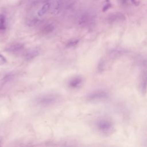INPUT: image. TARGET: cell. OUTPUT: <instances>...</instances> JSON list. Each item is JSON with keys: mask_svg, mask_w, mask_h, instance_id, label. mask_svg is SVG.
<instances>
[{"mask_svg": "<svg viewBox=\"0 0 147 147\" xmlns=\"http://www.w3.org/2000/svg\"><path fill=\"white\" fill-rule=\"evenodd\" d=\"M111 7V3L110 2V1L109 0H107L106 1H105V5L103 7V11H105L107 10H108L110 7Z\"/></svg>", "mask_w": 147, "mask_h": 147, "instance_id": "17", "label": "cell"}, {"mask_svg": "<svg viewBox=\"0 0 147 147\" xmlns=\"http://www.w3.org/2000/svg\"><path fill=\"white\" fill-rule=\"evenodd\" d=\"M91 21V18L88 14H83L78 19V23L80 25H86Z\"/></svg>", "mask_w": 147, "mask_h": 147, "instance_id": "10", "label": "cell"}, {"mask_svg": "<svg viewBox=\"0 0 147 147\" xmlns=\"http://www.w3.org/2000/svg\"><path fill=\"white\" fill-rule=\"evenodd\" d=\"M58 100V96L55 94H45L38 96L36 99L37 105L41 106H48L52 105Z\"/></svg>", "mask_w": 147, "mask_h": 147, "instance_id": "1", "label": "cell"}, {"mask_svg": "<svg viewBox=\"0 0 147 147\" xmlns=\"http://www.w3.org/2000/svg\"><path fill=\"white\" fill-rule=\"evenodd\" d=\"M123 20V16L120 14H114L109 17V21L110 22H114Z\"/></svg>", "mask_w": 147, "mask_h": 147, "instance_id": "12", "label": "cell"}, {"mask_svg": "<svg viewBox=\"0 0 147 147\" xmlns=\"http://www.w3.org/2000/svg\"><path fill=\"white\" fill-rule=\"evenodd\" d=\"M5 28V16L3 14H0V30H3Z\"/></svg>", "mask_w": 147, "mask_h": 147, "instance_id": "14", "label": "cell"}, {"mask_svg": "<svg viewBox=\"0 0 147 147\" xmlns=\"http://www.w3.org/2000/svg\"><path fill=\"white\" fill-rule=\"evenodd\" d=\"M54 29V26L52 24H48L43 29V33L48 34L51 33Z\"/></svg>", "mask_w": 147, "mask_h": 147, "instance_id": "13", "label": "cell"}, {"mask_svg": "<svg viewBox=\"0 0 147 147\" xmlns=\"http://www.w3.org/2000/svg\"><path fill=\"white\" fill-rule=\"evenodd\" d=\"M79 42V40L78 39H72L67 42L66 44V47L67 48H71L76 46Z\"/></svg>", "mask_w": 147, "mask_h": 147, "instance_id": "15", "label": "cell"}, {"mask_svg": "<svg viewBox=\"0 0 147 147\" xmlns=\"http://www.w3.org/2000/svg\"><path fill=\"white\" fill-rule=\"evenodd\" d=\"M24 48V45L22 43H15L6 48V51L11 53H17L21 52Z\"/></svg>", "mask_w": 147, "mask_h": 147, "instance_id": "6", "label": "cell"}, {"mask_svg": "<svg viewBox=\"0 0 147 147\" xmlns=\"http://www.w3.org/2000/svg\"><path fill=\"white\" fill-rule=\"evenodd\" d=\"M5 63H6V59L3 55L0 54V65L3 64Z\"/></svg>", "mask_w": 147, "mask_h": 147, "instance_id": "18", "label": "cell"}, {"mask_svg": "<svg viewBox=\"0 0 147 147\" xmlns=\"http://www.w3.org/2000/svg\"><path fill=\"white\" fill-rule=\"evenodd\" d=\"M40 53V49L38 47H35L26 51L24 54V59L26 61H30L37 57Z\"/></svg>", "mask_w": 147, "mask_h": 147, "instance_id": "4", "label": "cell"}, {"mask_svg": "<svg viewBox=\"0 0 147 147\" xmlns=\"http://www.w3.org/2000/svg\"><path fill=\"white\" fill-rule=\"evenodd\" d=\"M38 22H39L38 19H37L36 18H32L27 21V25L29 26H33L37 25L38 23Z\"/></svg>", "mask_w": 147, "mask_h": 147, "instance_id": "16", "label": "cell"}, {"mask_svg": "<svg viewBox=\"0 0 147 147\" xmlns=\"http://www.w3.org/2000/svg\"><path fill=\"white\" fill-rule=\"evenodd\" d=\"M50 8H51V4L47 2V3H44L42 6L41 9L38 11L37 16L38 17H42V16H44L48 11V10L50 9Z\"/></svg>", "mask_w": 147, "mask_h": 147, "instance_id": "9", "label": "cell"}, {"mask_svg": "<svg viewBox=\"0 0 147 147\" xmlns=\"http://www.w3.org/2000/svg\"><path fill=\"white\" fill-rule=\"evenodd\" d=\"M83 83V79L80 76H76L71 79L68 82V86L71 88H77Z\"/></svg>", "mask_w": 147, "mask_h": 147, "instance_id": "7", "label": "cell"}, {"mask_svg": "<svg viewBox=\"0 0 147 147\" xmlns=\"http://www.w3.org/2000/svg\"><path fill=\"white\" fill-rule=\"evenodd\" d=\"M125 53V51L122 49H119V48H115L113 49H111L109 52V55L111 57H118L122 54Z\"/></svg>", "mask_w": 147, "mask_h": 147, "instance_id": "11", "label": "cell"}, {"mask_svg": "<svg viewBox=\"0 0 147 147\" xmlns=\"http://www.w3.org/2000/svg\"><path fill=\"white\" fill-rule=\"evenodd\" d=\"M139 88L142 94H145L147 91V73L143 72L140 78Z\"/></svg>", "mask_w": 147, "mask_h": 147, "instance_id": "5", "label": "cell"}, {"mask_svg": "<svg viewBox=\"0 0 147 147\" xmlns=\"http://www.w3.org/2000/svg\"><path fill=\"white\" fill-rule=\"evenodd\" d=\"M109 97L108 93L103 90H98L94 91L87 96V98L89 100H100L107 99Z\"/></svg>", "mask_w": 147, "mask_h": 147, "instance_id": "3", "label": "cell"}, {"mask_svg": "<svg viewBox=\"0 0 147 147\" xmlns=\"http://www.w3.org/2000/svg\"><path fill=\"white\" fill-rule=\"evenodd\" d=\"M98 129L102 133L107 134L113 132L114 127L111 122L107 119H100L96 122Z\"/></svg>", "mask_w": 147, "mask_h": 147, "instance_id": "2", "label": "cell"}, {"mask_svg": "<svg viewBox=\"0 0 147 147\" xmlns=\"http://www.w3.org/2000/svg\"><path fill=\"white\" fill-rule=\"evenodd\" d=\"M61 8V5L60 2L59 0H55L52 5H51V13L53 15H57L59 13L60 11Z\"/></svg>", "mask_w": 147, "mask_h": 147, "instance_id": "8", "label": "cell"}, {"mask_svg": "<svg viewBox=\"0 0 147 147\" xmlns=\"http://www.w3.org/2000/svg\"><path fill=\"white\" fill-rule=\"evenodd\" d=\"M0 145H1V142H0Z\"/></svg>", "mask_w": 147, "mask_h": 147, "instance_id": "19", "label": "cell"}]
</instances>
